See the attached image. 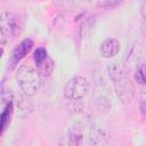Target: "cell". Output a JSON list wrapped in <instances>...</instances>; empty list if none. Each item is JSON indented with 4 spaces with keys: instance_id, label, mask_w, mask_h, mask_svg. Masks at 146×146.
Returning a JSON list of instances; mask_svg holds the SVG:
<instances>
[{
    "instance_id": "5b68a950",
    "label": "cell",
    "mask_w": 146,
    "mask_h": 146,
    "mask_svg": "<svg viewBox=\"0 0 146 146\" xmlns=\"http://www.w3.org/2000/svg\"><path fill=\"white\" fill-rule=\"evenodd\" d=\"M30 97L31 96L22 91L18 92L14 98L15 113L19 119H25L33 112V103Z\"/></svg>"
},
{
    "instance_id": "9a60e30c",
    "label": "cell",
    "mask_w": 146,
    "mask_h": 146,
    "mask_svg": "<svg viewBox=\"0 0 146 146\" xmlns=\"http://www.w3.org/2000/svg\"><path fill=\"white\" fill-rule=\"evenodd\" d=\"M97 2V6L103 7V8H110L113 7L114 5H116L120 0H95Z\"/></svg>"
},
{
    "instance_id": "277c9868",
    "label": "cell",
    "mask_w": 146,
    "mask_h": 146,
    "mask_svg": "<svg viewBox=\"0 0 146 146\" xmlns=\"http://www.w3.org/2000/svg\"><path fill=\"white\" fill-rule=\"evenodd\" d=\"M114 90L117 96V98L121 100L122 104H129L133 99L135 96V87L132 82L127 78L122 76L114 82Z\"/></svg>"
},
{
    "instance_id": "d6986e66",
    "label": "cell",
    "mask_w": 146,
    "mask_h": 146,
    "mask_svg": "<svg viewBox=\"0 0 146 146\" xmlns=\"http://www.w3.org/2000/svg\"><path fill=\"white\" fill-rule=\"evenodd\" d=\"M141 33L146 38V19H144V22L141 23Z\"/></svg>"
},
{
    "instance_id": "9c48e42d",
    "label": "cell",
    "mask_w": 146,
    "mask_h": 146,
    "mask_svg": "<svg viewBox=\"0 0 146 146\" xmlns=\"http://www.w3.org/2000/svg\"><path fill=\"white\" fill-rule=\"evenodd\" d=\"M33 47V41L31 39H25L23 40L13 51L11 55V64L15 65L16 63H18Z\"/></svg>"
},
{
    "instance_id": "7c38bea8",
    "label": "cell",
    "mask_w": 146,
    "mask_h": 146,
    "mask_svg": "<svg viewBox=\"0 0 146 146\" xmlns=\"http://www.w3.org/2000/svg\"><path fill=\"white\" fill-rule=\"evenodd\" d=\"M35 65H36V70L40 73V75L44 76V78L49 76L52 73L54 67H55V63L49 56H47L42 62H40L39 64H35Z\"/></svg>"
},
{
    "instance_id": "e0dca14e",
    "label": "cell",
    "mask_w": 146,
    "mask_h": 146,
    "mask_svg": "<svg viewBox=\"0 0 146 146\" xmlns=\"http://www.w3.org/2000/svg\"><path fill=\"white\" fill-rule=\"evenodd\" d=\"M140 103L146 108V86L143 87L140 90Z\"/></svg>"
},
{
    "instance_id": "2e32d148",
    "label": "cell",
    "mask_w": 146,
    "mask_h": 146,
    "mask_svg": "<svg viewBox=\"0 0 146 146\" xmlns=\"http://www.w3.org/2000/svg\"><path fill=\"white\" fill-rule=\"evenodd\" d=\"M72 3L76 7H80V8H84V7H88L94 0H71Z\"/></svg>"
},
{
    "instance_id": "8fae6325",
    "label": "cell",
    "mask_w": 146,
    "mask_h": 146,
    "mask_svg": "<svg viewBox=\"0 0 146 146\" xmlns=\"http://www.w3.org/2000/svg\"><path fill=\"white\" fill-rule=\"evenodd\" d=\"M68 144L71 145H79L83 137V129L80 124H73L68 129Z\"/></svg>"
},
{
    "instance_id": "3957f363",
    "label": "cell",
    "mask_w": 146,
    "mask_h": 146,
    "mask_svg": "<svg viewBox=\"0 0 146 146\" xmlns=\"http://www.w3.org/2000/svg\"><path fill=\"white\" fill-rule=\"evenodd\" d=\"M0 27H1V46L3 47L11 38L18 33L19 23L17 17L9 11H2L0 16Z\"/></svg>"
},
{
    "instance_id": "8992f818",
    "label": "cell",
    "mask_w": 146,
    "mask_h": 146,
    "mask_svg": "<svg viewBox=\"0 0 146 146\" xmlns=\"http://www.w3.org/2000/svg\"><path fill=\"white\" fill-rule=\"evenodd\" d=\"M110 139H111V133L106 128L103 127L94 125L90 128L87 135V144L90 146L105 145L110 141Z\"/></svg>"
},
{
    "instance_id": "5bb4252c",
    "label": "cell",
    "mask_w": 146,
    "mask_h": 146,
    "mask_svg": "<svg viewBox=\"0 0 146 146\" xmlns=\"http://www.w3.org/2000/svg\"><path fill=\"white\" fill-rule=\"evenodd\" d=\"M47 56H48V54H47V50L44 48H38L34 51V55H33V58H34L35 64H39L40 62H42Z\"/></svg>"
},
{
    "instance_id": "ba28073f",
    "label": "cell",
    "mask_w": 146,
    "mask_h": 146,
    "mask_svg": "<svg viewBox=\"0 0 146 146\" xmlns=\"http://www.w3.org/2000/svg\"><path fill=\"white\" fill-rule=\"evenodd\" d=\"M119 50H120V42L114 38H108L104 40L99 48V52L104 58L114 57L119 52Z\"/></svg>"
},
{
    "instance_id": "4fadbf2b",
    "label": "cell",
    "mask_w": 146,
    "mask_h": 146,
    "mask_svg": "<svg viewBox=\"0 0 146 146\" xmlns=\"http://www.w3.org/2000/svg\"><path fill=\"white\" fill-rule=\"evenodd\" d=\"M135 80L139 84L146 86V60H144L135 70Z\"/></svg>"
},
{
    "instance_id": "30bf717a",
    "label": "cell",
    "mask_w": 146,
    "mask_h": 146,
    "mask_svg": "<svg viewBox=\"0 0 146 146\" xmlns=\"http://www.w3.org/2000/svg\"><path fill=\"white\" fill-rule=\"evenodd\" d=\"M106 70H107V73H108L110 79H111L113 82H114L115 80L122 78V76H125V70H124V67H123L121 64H119V63L113 62V63L107 64Z\"/></svg>"
},
{
    "instance_id": "7a4b0ae2",
    "label": "cell",
    "mask_w": 146,
    "mask_h": 146,
    "mask_svg": "<svg viewBox=\"0 0 146 146\" xmlns=\"http://www.w3.org/2000/svg\"><path fill=\"white\" fill-rule=\"evenodd\" d=\"M63 92L70 100L82 99L89 92V82L84 76H74L66 82Z\"/></svg>"
},
{
    "instance_id": "6da1fadb",
    "label": "cell",
    "mask_w": 146,
    "mask_h": 146,
    "mask_svg": "<svg viewBox=\"0 0 146 146\" xmlns=\"http://www.w3.org/2000/svg\"><path fill=\"white\" fill-rule=\"evenodd\" d=\"M16 81L22 91L29 96H34L41 87V75L38 70L30 65H21L16 71Z\"/></svg>"
},
{
    "instance_id": "52a82bcc",
    "label": "cell",
    "mask_w": 146,
    "mask_h": 146,
    "mask_svg": "<svg viewBox=\"0 0 146 146\" xmlns=\"http://www.w3.org/2000/svg\"><path fill=\"white\" fill-rule=\"evenodd\" d=\"M145 54H146L145 47L140 42L136 41L131 46V48H130V50H129V52H128V55L125 57V65H127V67L130 68V70L137 68V66L143 63Z\"/></svg>"
},
{
    "instance_id": "ac0fdd59",
    "label": "cell",
    "mask_w": 146,
    "mask_h": 146,
    "mask_svg": "<svg viewBox=\"0 0 146 146\" xmlns=\"http://www.w3.org/2000/svg\"><path fill=\"white\" fill-rule=\"evenodd\" d=\"M140 14L144 17V19H146V0L143 1L141 3V8H140Z\"/></svg>"
}]
</instances>
